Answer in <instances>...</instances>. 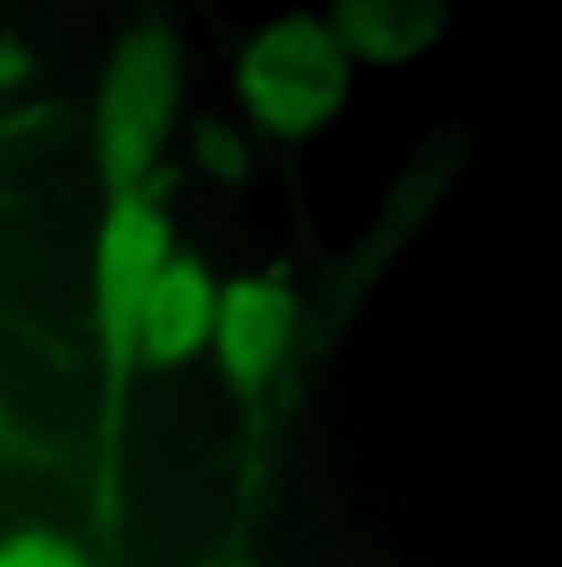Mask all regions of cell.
I'll return each instance as SVG.
<instances>
[{"label":"cell","instance_id":"cell-1","mask_svg":"<svg viewBox=\"0 0 562 567\" xmlns=\"http://www.w3.org/2000/svg\"><path fill=\"white\" fill-rule=\"evenodd\" d=\"M183 100V54L164 20H144L114 45L104 64L94 158L104 193L134 198L154 193V173L168 154V134Z\"/></svg>","mask_w":562,"mask_h":567},{"label":"cell","instance_id":"cell-2","mask_svg":"<svg viewBox=\"0 0 562 567\" xmlns=\"http://www.w3.org/2000/svg\"><path fill=\"white\" fill-rule=\"evenodd\" d=\"M168 213L158 193H134L114 198L104 213L100 233V277H94V301H100V351H104V488L100 508L110 518V478H114V440H118V405L134 370L138 346V316L154 291L158 267L168 261Z\"/></svg>","mask_w":562,"mask_h":567},{"label":"cell","instance_id":"cell-3","mask_svg":"<svg viewBox=\"0 0 562 567\" xmlns=\"http://www.w3.org/2000/svg\"><path fill=\"white\" fill-rule=\"evenodd\" d=\"M237 90L257 128L277 138H306L341 109L351 90V60L321 16H281L247 45Z\"/></svg>","mask_w":562,"mask_h":567},{"label":"cell","instance_id":"cell-4","mask_svg":"<svg viewBox=\"0 0 562 567\" xmlns=\"http://www.w3.org/2000/svg\"><path fill=\"white\" fill-rule=\"evenodd\" d=\"M291 331H296V301L277 271L232 277L212 301V336L218 370L237 400L257 405L272 390V380L287 365Z\"/></svg>","mask_w":562,"mask_h":567},{"label":"cell","instance_id":"cell-5","mask_svg":"<svg viewBox=\"0 0 562 567\" xmlns=\"http://www.w3.org/2000/svg\"><path fill=\"white\" fill-rule=\"evenodd\" d=\"M212 301H218V287L202 271V261L188 252H168L144 301V316H138L134 361L154 370L183 365L212 336Z\"/></svg>","mask_w":562,"mask_h":567},{"label":"cell","instance_id":"cell-6","mask_svg":"<svg viewBox=\"0 0 562 567\" xmlns=\"http://www.w3.org/2000/svg\"><path fill=\"white\" fill-rule=\"evenodd\" d=\"M449 20L429 6H341L326 16V30L336 35L341 54H361L371 64H405L429 45L445 40Z\"/></svg>","mask_w":562,"mask_h":567},{"label":"cell","instance_id":"cell-7","mask_svg":"<svg viewBox=\"0 0 562 567\" xmlns=\"http://www.w3.org/2000/svg\"><path fill=\"white\" fill-rule=\"evenodd\" d=\"M0 567H90L70 543L50 538V533H20V538L0 543Z\"/></svg>","mask_w":562,"mask_h":567},{"label":"cell","instance_id":"cell-8","mask_svg":"<svg viewBox=\"0 0 562 567\" xmlns=\"http://www.w3.org/2000/svg\"><path fill=\"white\" fill-rule=\"evenodd\" d=\"M15 444V430H10V420H6V410H0V454Z\"/></svg>","mask_w":562,"mask_h":567}]
</instances>
